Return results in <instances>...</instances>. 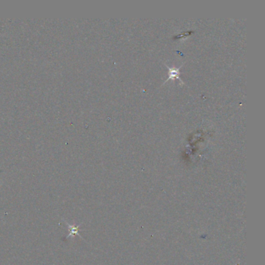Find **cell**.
I'll use <instances>...</instances> for the list:
<instances>
[{
    "instance_id": "1",
    "label": "cell",
    "mask_w": 265,
    "mask_h": 265,
    "mask_svg": "<svg viewBox=\"0 0 265 265\" xmlns=\"http://www.w3.org/2000/svg\"><path fill=\"white\" fill-rule=\"evenodd\" d=\"M67 226H68V232H69V234L67 236V238H68L69 236H75V235H79V231H78V229H79V226H75V225H74V226H71V225H69L68 223H67L66 222Z\"/></svg>"
},
{
    "instance_id": "2",
    "label": "cell",
    "mask_w": 265,
    "mask_h": 265,
    "mask_svg": "<svg viewBox=\"0 0 265 265\" xmlns=\"http://www.w3.org/2000/svg\"><path fill=\"white\" fill-rule=\"evenodd\" d=\"M169 78L167 79V80H169V79H173V78L176 77V79H179L181 81V79L179 78V69H174V68H169Z\"/></svg>"
}]
</instances>
